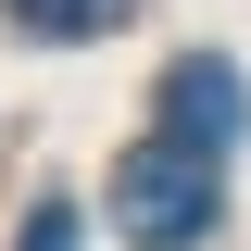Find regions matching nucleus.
Segmentation results:
<instances>
[{"label": "nucleus", "instance_id": "nucleus-1", "mask_svg": "<svg viewBox=\"0 0 251 251\" xmlns=\"http://www.w3.org/2000/svg\"><path fill=\"white\" fill-rule=\"evenodd\" d=\"M113 226L138 251H188V239H214L226 226V188L201 151H176V138H138V151L113 163Z\"/></svg>", "mask_w": 251, "mask_h": 251}, {"label": "nucleus", "instance_id": "nucleus-3", "mask_svg": "<svg viewBox=\"0 0 251 251\" xmlns=\"http://www.w3.org/2000/svg\"><path fill=\"white\" fill-rule=\"evenodd\" d=\"M0 13H13L25 38H100V25L126 13V0H0Z\"/></svg>", "mask_w": 251, "mask_h": 251}, {"label": "nucleus", "instance_id": "nucleus-4", "mask_svg": "<svg viewBox=\"0 0 251 251\" xmlns=\"http://www.w3.org/2000/svg\"><path fill=\"white\" fill-rule=\"evenodd\" d=\"M25 251H75V201H38V214H25Z\"/></svg>", "mask_w": 251, "mask_h": 251}, {"label": "nucleus", "instance_id": "nucleus-2", "mask_svg": "<svg viewBox=\"0 0 251 251\" xmlns=\"http://www.w3.org/2000/svg\"><path fill=\"white\" fill-rule=\"evenodd\" d=\"M239 113H251V88H239V63H214V50H188V63H163V138H176V151L226 163V138H239Z\"/></svg>", "mask_w": 251, "mask_h": 251}]
</instances>
